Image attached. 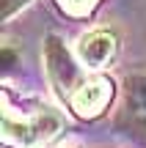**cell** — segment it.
<instances>
[{
    "mask_svg": "<svg viewBox=\"0 0 146 148\" xmlns=\"http://www.w3.org/2000/svg\"><path fill=\"white\" fill-rule=\"evenodd\" d=\"M44 60H47V74H50V82L55 85V90H58L64 99H72V93L83 85L80 66L72 60V55L66 52V47L61 44L58 36H50L47 38Z\"/></svg>",
    "mask_w": 146,
    "mask_h": 148,
    "instance_id": "6da1fadb",
    "label": "cell"
},
{
    "mask_svg": "<svg viewBox=\"0 0 146 148\" xmlns=\"http://www.w3.org/2000/svg\"><path fill=\"white\" fill-rule=\"evenodd\" d=\"M25 3H28V0H0V16L8 19V16L14 14V11H19Z\"/></svg>",
    "mask_w": 146,
    "mask_h": 148,
    "instance_id": "5b68a950",
    "label": "cell"
},
{
    "mask_svg": "<svg viewBox=\"0 0 146 148\" xmlns=\"http://www.w3.org/2000/svg\"><path fill=\"white\" fill-rule=\"evenodd\" d=\"M116 126L124 132L146 140V74L130 77L124 85V101H121Z\"/></svg>",
    "mask_w": 146,
    "mask_h": 148,
    "instance_id": "7a4b0ae2",
    "label": "cell"
},
{
    "mask_svg": "<svg viewBox=\"0 0 146 148\" xmlns=\"http://www.w3.org/2000/svg\"><path fill=\"white\" fill-rule=\"evenodd\" d=\"M113 52H116V38L110 36V33H105V30H97V33H91V36H86L80 41L83 63L94 66V69L105 66L110 58H113Z\"/></svg>",
    "mask_w": 146,
    "mask_h": 148,
    "instance_id": "277c9868",
    "label": "cell"
},
{
    "mask_svg": "<svg viewBox=\"0 0 146 148\" xmlns=\"http://www.w3.org/2000/svg\"><path fill=\"white\" fill-rule=\"evenodd\" d=\"M110 96H113V85H110L108 79H102V77H94V79H88V82H83L80 88L72 93L69 104H72V110H75L77 115L94 118V115H99V112L105 110Z\"/></svg>",
    "mask_w": 146,
    "mask_h": 148,
    "instance_id": "3957f363",
    "label": "cell"
},
{
    "mask_svg": "<svg viewBox=\"0 0 146 148\" xmlns=\"http://www.w3.org/2000/svg\"><path fill=\"white\" fill-rule=\"evenodd\" d=\"M61 3H64V5H69L72 11H83L86 5H91L94 0H61Z\"/></svg>",
    "mask_w": 146,
    "mask_h": 148,
    "instance_id": "8992f818",
    "label": "cell"
}]
</instances>
